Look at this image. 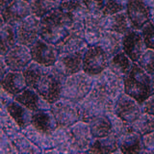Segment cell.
I'll return each instance as SVG.
<instances>
[{
    "instance_id": "6da1fadb",
    "label": "cell",
    "mask_w": 154,
    "mask_h": 154,
    "mask_svg": "<svg viewBox=\"0 0 154 154\" xmlns=\"http://www.w3.org/2000/svg\"><path fill=\"white\" fill-rule=\"evenodd\" d=\"M74 21L59 9L41 18L40 38L51 45H57L69 35Z\"/></svg>"
},
{
    "instance_id": "7a4b0ae2",
    "label": "cell",
    "mask_w": 154,
    "mask_h": 154,
    "mask_svg": "<svg viewBox=\"0 0 154 154\" xmlns=\"http://www.w3.org/2000/svg\"><path fill=\"white\" fill-rule=\"evenodd\" d=\"M124 93L143 104L149 95L151 91V76L147 74L137 63H133L129 73L123 80Z\"/></svg>"
},
{
    "instance_id": "3957f363",
    "label": "cell",
    "mask_w": 154,
    "mask_h": 154,
    "mask_svg": "<svg viewBox=\"0 0 154 154\" xmlns=\"http://www.w3.org/2000/svg\"><path fill=\"white\" fill-rule=\"evenodd\" d=\"M94 81L95 77L85 73L83 70L69 76L66 78L63 86L62 99L75 103L82 102L93 90Z\"/></svg>"
},
{
    "instance_id": "277c9868",
    "label": "cell",
    "mask_w": 154,
    "mask_h": 154,
    "mask_svg": "<svg viewBox=\"0 0 154 154\" xmlns=\"http://www.w3.org/2000/svg\"><path fill=\"white\" fill-rule=\"evenodd\" d=\"M79 104L82 111V120L87 122L96 116L114 113L115 100L94 86L88 96Z\"/></svg>"
},
{
    "instance_id": "5b68a950",
    "label": "cell",
    "mask_w": 154,
    "mask_h": 154,
    "mask_svg": "<svg viewBox=\"0 0 154 154\" xmlns=\"http://www.w3.org/2000/svg\"><path fill=\"white\" fill-rule=\"evenodd\" d=\"M65 80V77L61 74L55 66H53L47 67L34 90L37 91L50 104H53L62 98V91Z\"/></svg>"
},
{
    "instance_id": "8992f818",
    "label": "cell",
    "mask_w": 154,
    "mask_h": 154,
    "mask_svg": "<svg viewBox=\"0 0 154 154\" xmlns=\"http://www.w3.org/2000/svg\"><path fill=\"white\" fill-rule=\"evenodd\" d=\"M50 111L54 115L58 127L69 128L82 120V111L79 103L60 99L51 104Z\"/></svg>"
},
{
    "instance_id": "52a82bcc",
    "label": "cell",
    "mask_w": 154,
    "mask_h": 154,
    "mask_svg": "<svg viewBox=\"0 0 154 154\" xmlns=\"http://www.w3.org/2000/svg\"><path fill=\"white\" fill-rule=\"evenodd\" d=\"M110 58L99 45L88 46L83 58V70L91 76H97L108 67Z\"/></svg>"
},
{
    "instance_id": "ba28073f",
    "label": "cell",
    "mask_w": 154,
    "mask_h": 154,
    "mask_svg": "<svg viewBox=\"0 0 154 154\" xmlns=\"http://www.w3.org/2000/svg\"><path fill=\"white\" fill-rule=\"evenodd\" d=\"M72 152H88L94 142L88 122L80 120L67 128Z\"/></svg>"
},
{
    "instance_id": "9c48e42d",
    "label": "cell",
    "mask_w": 154,
    "mask_h": 154,
    "mask_svg": "<svg viewBox=\"0 0 154 154\" xmlns=\"http://www.w3.org/2000/svg\"><path fill=\"white\" fill-rule=\"evenodd\" d=\"M114 113L124 122L133 124L143 114L142 105L123 91L115 100Z\"/></svg>"
},
{
    "instance_id": "30bf717a",
    "label": "cell",
    "mask_w": 154,
    "mask_h": 154,
    "mask_svg": "<svg viewBox=\"0 0 154 154\" xmlns=\"http://www.w3.org/2000/svg\"><path fill=\"white\" fill-rule=\"evenodd\" d=\"M56 47L59 56L66 53H73L88 47L85 40L84 20L74 22L69 35L64 38V41L57 45Z\"/></svg>"
},
{
    "instance_id": "8fae6325",
    "label": "cell",
    "mask_w": 154,
    "mask_h": 154,
    "mask_svg": "<svg viewBox=\"0 0 154 154\" xmlns=\"http://www.w3.org/2000/svg\"><path fill=\"white\" fill-rule=\"evenodd\" d=\"M105 16L102 12L89 13L84 19L85 40L88 46L98 45L105 29Z\"/></svg>"
},
{
    "instance_id": "7c38bea8",
    "label": "cell",
    "mask_w": 154,
    "mask_h": 154,
    "mask_svg": "<svg viewBox=\"0 0 154 154\" xmlns=\"http://www.w3.org/2000/svg\"><path fill=\"white\" fill-rule=\"evenodd\" d=\"M94 86L114 100L124 91L123 79L114 73L108 67L99 75L95 76Z\"/></svg>"
},
{
    "instance_id": "4fadbf2b",
    "label": "cell",
    "mask_w": 154,
    "mask_h": 154,
    "mask_svg": "<svg viewBox=\"0 0 154 154\" xmlns=\"http://www.w3.org/2000/svg\"><path fill=\"white\" fill-rule=\"evenodd\" d=\"M31 14V4L23 0H11L1 9V19L5 24L14 27H17Z\"/></svg>"
},
{
    "instance_id": "5bb4252c",
    "label": "cell",
    "mask_w": 154,
    "mask_h": 154,
    "mask_svg": "<svg viewBox=\"0 0 154 154\" xmlns=\"http://www.w3.org/2000/svg\"><path fill=\"white\" fill-rule=\"evenodd\" d=\"M130 29L141 31L146 24L150 21V8L143 0H129L126 10Z\"/></svg>"
},
{
    "instance_id": "9a60e30c",
    "label": "cell",
    "mask_w": 154,
    "mask_h": 154,
    "mask_svg": "<svg viewBox=\"0 0 154 154\" xmlns=\"http://www.w3.org/2000/svg\"><path fill=\"white\" fill-rule=\"evenodd\" d=\"M41 19L31 14L16 27L17 42L19 45L31 47L40 38Z\"/></svg>"
},
{
    "instance_id": "2e32d148",
    "label": "cell",
    "mask_w": 154,
    "mask_h": 154,
    "mask_svg": "<svg viewBox=\"0 0 154 154\" xmlns=\"http://www.w3.org/2000/svg\"><path fill=\"white\" fill-rule=\"evenodd\" d=\"M30 51L33 62L47 67L55 66L59 58L56 45L42 40L41 38L30 47Z\"/></svg>"
},
{
    "instance_id": "e0dca14e",
    "label": "cell",
    "mask_w": 154,
    "mask_h": 154,
    "mask_svg": "<svg viewBox=\"0 0 154 154\" xmlns=\"http://www.w3.org/2000/svg\"><path fill=\"white\" fill-rule=\"evenodd\" d=\"M87 48L88 47L73 53H66V54H62L59 56L55 64V67L65 78L82 71L83 58Z\"/></svg>"
},
{
    "instance_id": "ac0fdd59",
    "label": "cell",
    "mask_w": 154,
    "mask_h": 154,
    "mask_svg": "<svg viewBox=\"0 0 154 154\" xmlns=\"http://www.w3.org/2000/svg\"><path fill=\"white\" fill-rule=\"evenodd\" d=\"M4 59L9 66L10 71L18 72H22L33 61L30 47L19 45V43H17L4 56Z\"/></svg>"
},
{
    "instance_id": "d6986e66",
    "label": "cell",
    "mask_w": 154,
    "mask_h": 154,
    "mask_svg": "<svg viewBox=\"0 0 154 154\" xmlns=\"http://www.w3.org/2000/svg\"><path fill=\"white\" fill-rule=\"evenodd\" d=\"M142 34L140 31L129 29L122 35V51L126 54L133 63H137L139 58L146 51Z\"/></svg>"
},
{
    "instance_id": "ffe728a7",
    "label": "cell",
    "mask_w": 154,
    "mask_h": 154,
    "mask_svg": "<svg viewBox=\"0 0 154 154\" xmlns=\"http://www.w3.org/2000/svg\"><path fill=\"white\" fill-rule=\"evenodd\" d=\"M14 100L25 106L32 112L46 111L51 108V104L45 98H43L37 91L29 87L14 96Z\"/></svg>"
},
{
    "instance_id": "44dd1931",
    "label": "cell",
    "mask_w": 154,
    "mask_h": 154,
    "mask_svg": "<svg viewBox=\"0 0 154 154\" xmlns=\"http://www.w3.org/2000/svg\"><path fill=\"white\" fill-rule=\"evenodd\" d=\"M119 148L120 153L142 152V136L135 131L133 126L119 137Z\"/></svg>"
},
{
    "instance_id": "7402d4cb",
    "label": "cell",
    "mask_w": 154,
    "mask_h": 154,
    "mask_svg": "<svg viewBox=\"0 0 154 154\" xmlns=\"http://www.w3.org/2000/svg\"><path fill=\"white\" fill-rule=\"evenodd\" d=\"M1 88L13 96L20 94L27 88V83L23 72L9 71L1 79Z\"/></svg>"
},
{
    "instance_id": "603a6c76",
    "label": "cell",
    "mask_w": 154,
    "mask_h": 154,
    "mask_svg": "<svg viewBox=\"0 0 154 154\" xmlns=\"http://www.w3.org/2000/svg\"><path fill=\"white\" fill-rule=\"evenodd\" d=\"M31 124L38 130L51 135L58 128L57 122L50 110L34 112L32 116Z\"/></svg>"
},
{
    "instance_id": "cb8c5ba5",
    "label": "cell",
    "mask_w": 154,
    "mask_h": 154,
    "mask_svg": "<svg viewBox=\"0 0 154 154\" xmlns=\"http://www.w3.org/2000/svg\"><path fill=\"white\" fill-rule=\"evenodd\" d=\"M87 122L90 126L94 139L107 137L113 132L112 120L110 119V116L107 114L96 116V117L89 119Z\"/></svg>"
},
{
    "instance_id": "d4e9b609",
    "label": "cell",
    "mask_w": 154,
    "mask_h": 154,
    "mask_svg": "<svg viewBox=\"0 0 154 154\" xmlns=\"http://www.w3.org/2000/svg\"><path fill=\"white\" fill-rule=\"evenodd\" d=\"M6 109L21 129H24L31 124L32 116L34 112L17 102V101L14 99L11 102H9L6 105Z\"/></svg>"
},
{
    "instance_id": "484cf974",
    "label": "cell",
    "mask_w": 154,
    "mask_h": 154,
    "mask_svg": "<svg viewBox=\"0 0 154 154\" xmlns=\"http://www.w3.org/2000/svg\"><path fill=\"white\" fill-rule=\"evenodd\" d=\"M90 153H120L119 148V138L114 133L104 138L94 139L89 149Z\"/></svg>"
},
{
    "instance_id": "4316f807",
    "label": "cell",
    "mask_w": 154,
    "mask_h": 154,
    "mask_svg": "<svg viewBox=\"0 0 154 154\" xmlns=\"http://www.w3.org/2000/svg\"><path fill=\"white\" fill-rule=\"evenodd\" d=\"M58 9L70 17L74 22L83 21L89 14L82 0H63Z\"/></svg>"
},
{
    "instance_id": "83f0119b",
    "label": "cell",
    "mask_w": 154,
    "mask_h": 154,
    "mask_svg": "<svg viewBox=\"0 0 154 154\" xmlns=\"http://www.w3.org/2000/svg\"><path fill=\"white\" fill-rule=\"evenodd\" d=\"M98 45L103 48L111 59L122 50V35L111 31H105Z\"/></svg>"
},
{
    "instance_id": "f1b7e54d",
    "label": "cell",
    "mask_w": 154,
    "mask_h": 154,
    "mask_svg": "<svg viewBox=\"0 0 154 154\" xmlns=\"http://www.w3.org/2000/svg\"><path fill=\"white\" fill-rule=\"evenodd\" d=\"M133 65L131 59L122 50L109 60L108 69L124 80Z\"/></svg>"
},
{
    "instance_id": "f546056e",
    "label": "cell",
    "mask_w": 154,
    "mask_h": 154,
    "mask_svg": "<svg viewBox=\"0 0 154 154\" xmlns=\"http://www.w3.org/2000/svg\"><path fill=\"white\" fill-rule=\"evenodd\" d=\"M22 132L25 134V136L30 140V141L35 143L36 146L42 149V153L49 148L54 147L53 146V142L51 135L45 134L40 130H38L36 127H34L32 124L28 125L27 127L22 129Z\"/></svg>"
},
{
    "instance_id": "4dcf8cb0",
    "label": "cell",
    "mask_w": 154,
    "mask_h": 154,
    "mask_svg": "<svg viewBox=\"0 0 154 154\" xmlns=\"http://www.w3.org/2000/svg\"><path fill=\"white\" fill-rule=\"evenodd\" d=\"M105 29L106 31H111V32L120 34V35H124L130 29L125 11L106 17Z\"/></svg>"
},
{
    "instance_id": "1f68e13d",
    "label": "cell",
    "mask_w": 154,
    "mask_h": 154,
    "mask_svg": "<svg viewBox=\"0 0 154 154\" xmlns=\"http://www.w3.org/2000/svg\"><path fill=\"white\" fill-rule=\"evenodd\" d=\"M63 0H34L31 2V12L38 18H42L59 8Z\"/></svg>"
},
{
    "instance_id": "d6a6232c",
    "label": "cell",
    "mask_w": 154,
    "mask_h": 154,
    "mask_svg": "<svg viewBox=\"0 0 154 154\" xmlns=\"http://www.w3.org/2000/svg\"><path fill=\"white\" fill-rule=\"evenodd\" d=\"M1 54L0 56H5L7 53L17 45V34L16 27L5 24L1 27Z\"/></svg>"
},
{
    "instance_id": "836d02e7",
    "label": "cell",
    "mask_w": 154,
    "mask_h": 154,
    "mask_svg": "<svg viewBox=\"0 0 154 154\" xmlns=\"http://www.w3.org/2000/svg\"><path fill=\"white\" fill-rule=\"evenodd\" d=\"M11 140L18 153H26V154L42 153V149L38 148L35 143H33L25 136V134L22 132V130L20 132L17 133L16 135H14L13 137H11Z\"/></svg>"
},
{
    "instance_id": "e575fe53",
    "label": "cell",
    "mask_w": 154,
    "mask_h": 154,
    "mask_svg": "<svg viewBox=\"0 0 154 154\" xmlns=\"http://www.w3.org/2000/svg\"><path fill=\"white\" fill-rule=\"evenodd\" d=\"M53 146H54L60 153H70L72 152L69 144V133L67 128L58 127L54 132L51 134Z\"/></svg>"
},
{
    "instance_id": "d590c367",
    "label": "cell",
    "mask_w": 154,
    "mask_h": 154,
    "mask_svg": "<svg viewBox=\"0 0 154 154\" xmlns=\"http://www.w3.org/2000/svg\"><path fill=\"white\" fill-rule=\"evenodd\" d=\"M0 124H1V131L5 133L8 137H13L14 135L21 131V128L17 123L12 116L9 114L6 109V106L1 105V116H0Z\"/></svg>"
},
{
    "instance_id": "8d00e7d4",
    "label": "cell",
    "mask_w": 154,
    "mask_h": 154,
    "mask_svg": "<svg viewBox=\"0 0 154 154\" xmlns=\"http://www.w3.org/2000/svg\"><path fill=\"white\" fill-rule=\"evenodd\" d=\"M132 126L136 132L141 136H144L149 133L154 132V116L143 113L140 118L135 122Z\"/></svg>"
},
{
    "instance_id": "74e56055",
    "label": "cell",
    "mask_w": 154,
    "mask_h": 154,
    "mask_svg": "<svg viewBox=\"0 0 154 154\" xmlns=\"http://www.w3.org/2000/svg\"><path fill=\"white\" fill-rule=\"evenodd\" d=\"M137 64L147 74H149L151 77L154 76V50L146 48V51L139 58Z\"/></svg>"
},
{
    "instance_id": "f35d334b",
    "label": "cell",
    "mask_w": 154,
    "mask_h": 154,
    "mask_svg": "<svg viewBox=\"0 0 154 154\" xmlns=\"http://www.w3.org/2000/svg\"><path fill=\"white\" fill-rule=\"evenodd\" d=\"M129 0H105L102 13L105 17L115 14L126 10Z\"/></svg>"
},
{
    "instance_id": "ab89813d",
    "label": "cell",
    "mask_w": 154,
    "mask_h": 154,
    "mask_svg": "<svg viewBox=\"0 0 154 154\" xmlns=\"http://www.w3.org/2000/svg\"><path fill=\"white\" fill-rule=\"evenodd\" d=\"M110 119L112 120V125H113V132L118 138L122 135L124 132L128 131L129 129L132 128V124H130L126 122H124L122 119H119L118 116H116L115 113L109 114Z\"/></svg>"
},
{
    "instance_id": "60d3db41",
    "label": "cell",
    "mask_w": 154,
    "mask_h": 154,
    "mask_svg": "<svg viewBox=\"0 0 154 154\" xmlns=\"http://www.w3.org/2000/svg\"><path fill=\"white\" fill-rule=\"evenodd\" d=\"M140 32L142 34L146 47L147 49L154 50V23L151 20L148 21Z\"/></svg>"
},
{
    "instance_id": "b9f144b4",
    "label": "cell",
    "mask_w": 154,
    "mask_h": 154,
    "mask_svg": "<svg viewBox=\"0 0 154 154\" xmlns=\"http://www.w3.org/2000/svg\"><path fill=\"white\" fill-rule=\"evenodd\" d=\"M18 153L14 147V143L10 137L1 131V139H0V154H14Z\"/></svg>"
},
{
    "instance_id": "7bdbcfd3",
    "label": "cell",
    "mask_w": 154,
    "mask_h": 154,
    "mask_svg": "<svg viewBox=\"0 0 154 154\" xmlns=\"http://www.w3.org/2000/svg\"><path fill=\"white\" fill-rule=\"evenodd\" d=\"M141 153H154V132L142 137Z\"/></svg>"
},
{
    "instance_id": "ee69618b",
    "label": "cell",
    "mask_w": 154,
    "mask_h": 154,
    "mask_svg": "<svg viewBox=\"0 0 154 154\" xmlns=\"http://www.w3.org/2000/svg\"><path fill=\"white\" fill-rule=\"evenodd\" d=\"M89 13L102 12L105 0H82Z\"/></svg>"
},
{
    "instance_id": "f6af8a7d",
    "label": "cell",
    "mask_w": 154,
    "mask_h": 154,
    "mask_svg": "<svg viewBox=\"0 0 154 154\" xmlns=\"http://www.w3.org/2000/svg\"><path fill=\"white\" fill-rule=\"evenodd\" d=\"M142 110L143 113L154 116V94L149 95L146 100H144V102L142 104Z\"/></svg>"
},
{
    "instance_id": "bcb514c9",
    "label": "cell",
    "mask_w": 154,
    "mask_h": 154,
    "mask_svg": "<svg viewBox=\"0 0 154 154\" xmlns=\"http://www.w3.org/2000/svg\"><path fill=\"white\" fill-rule=\"evenodd\" d=\"M14 99V96L10 94L8 91H6L3 88H1V105L6 106L9 102H11Z\"/></svg>"
},
{
    "instance_id": "7dc6e473",
    "label": "cell",
    "mask_w": 154,
    "mask_h": 154,
    "mask_svg": "<svg viewBox=\"0 0 154 154\" xmlns=\"http://www.w3.org/2000/svg\"><path fill=\"white\" fill-rule=\"evenodd\" d=\"M0 66H1V69H0V73H1V79H2L3 77L10 71L9 66H7L6 62H5L4 56L0 57Z\"/></svg>"
},
{
    "instance_id": "c3c4849f",
    "label": "cell",
    "mask_w": 154,
    "mask_h": 154,
    "mask_svg": "<svg viewBox=\"0 0 154 154\" xmlns=\"http://www.w3.org/2000/svg\"><path fill=\"white\" fill-rule=\"evenodd\" d=\"M143 1L146 3L149 8L154 7V0H143Z\"/></svg>"
},
{
    "instance_id": "681fc988",
    "label": "cell",
    "mask_w": 154,
    "mask_h": 154,
    "mask_svg": "<svg viewBox=\"0 0 154 154\" xmlns=\"http://www.w3.org/2000/svg\"><path fill=\"white\" fill-rule=\"evenodd\" d=\"M150 20L154 23V7L150 8Z\"/></svg>"
},
{
    "instance_id": "f907efd6",
    "label": "cell",
    "mask_w": 154,
    "mask_h": 154,
    "mask_svg": "<svg viewBox=\"0 0 154 154\" xmlns=\"http://www.w3.org/2000/svg\"><path fill=\"white\" fill-rule=\"evenodd\" d=\"M11 0H1V9H3Z\"/></svg>"
},
{
    "instance_id": "816d5d0a",
    "label": "cell",
    "mask_w": 154,
    "mask_h": 154,
    "mask_svg": "<svg viewBox=\"0 0 154 154\" xmlns=\"http://www.w3.org/2000/svg\"><path fill=\"white\" fill-rule=\"evenodd\" d=\"M151 91L152 94H154V76L151 77Z\"/></svg>"
},
{
    "instance_id": "f5cc1de1",
    "label": "cell",
    "mask_w": 154,
    "mask_h": 154,
    "mask_svg": "<svg viewBox=\"0 0 154 154\" xmlns=\"http://www.w3.org/2000/svg\"><path fill=\"white\" fill-rule=\"evenodd\" d=\"M23 1H26V2L31 3V2H33V1H34V0H23Z\"/></svg>"
}]
</instances>
